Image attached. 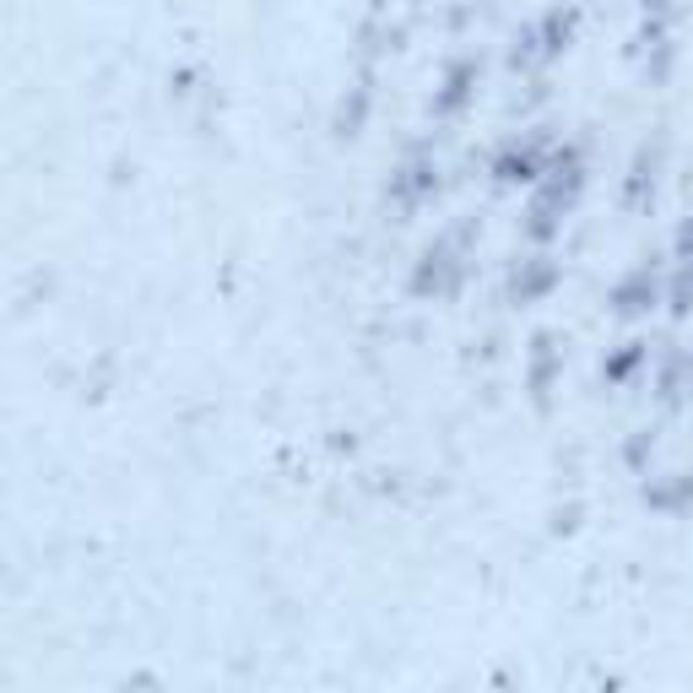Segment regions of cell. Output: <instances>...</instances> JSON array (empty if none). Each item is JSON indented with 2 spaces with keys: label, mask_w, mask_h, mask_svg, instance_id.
I'll return each instance as SVG.
<instances>
[]
</instances>
